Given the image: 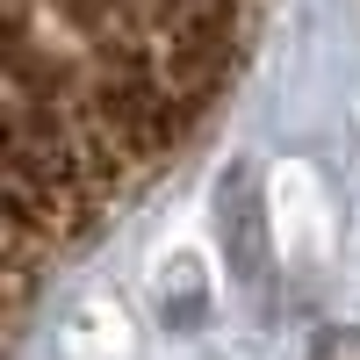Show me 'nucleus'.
Masks as SVG:
<instances>
[{"mask_svg": "<svg viewBox=\"0 0 360 360\" xmlns=\"http://www.w3.org/2000/svg\"><path fill=\"white\" fill-rule=\"evenodd\" d=\"M332 360H360V346H346V353H332Z\"/></svg>", "mask_w": 360, "mask_h": 360, "instance_id": "7ed1b4c3", "label": "nucleus"}, {"mask_svg": "<svg viewBox=\"0 0 360 360\" xmlns=\"http://www.w3.org/2000/svg\"><path fill=\"white\" fill-rule=\"evenodd\" d=\"M266 209H274V252L288 274H324L339 252V224H332V195L317 188L310 166L281 159L266 180Z\"/></svg>", "mask_w": 360, "mask_h": 360, "instance_id": "f257e3e1", "label": "nucleus"}, {"mask_svg": "<svg viewBox=\"0 0 360 360\" xmlns=\"http://www.w3.org/2000/svg\"><path fill=\"white\" fill-rule=\"evenodd\" d=\"M65 346H72V360H137L130 310L115 303V295H94V303H79V317H72Z\"/></svg>", "mask_w": 360, "mask_h": 360, "instance_id": "f03ea898", "label": "nucleus"}]
</instances>
